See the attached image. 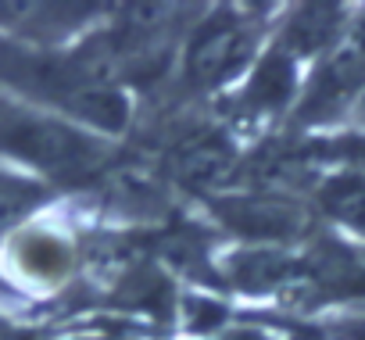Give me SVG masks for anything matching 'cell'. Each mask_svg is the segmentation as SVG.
Instances as JSON below:
<instances>
[{"instance_id":"1","label":"cell","mask_w":365,"mask_h":340,"mask_svg":"<svg viewBox=\"0 0 365 340\" xmlns=\"http://www.w3.org/2000/svg\"><path fill=\"white\" fill-rule=\"evenodd\" d=\"M0 158L33 168L40 183H86L111 158L108 136H97L40 108H0Z\"/></svg>"},{"instance_id":"2","label":"cell","mask_w":365,"mask_h":340,"mask_svg":"<svg viewBox=\"0 0 365 340\" xmlns=\"http://www.w3.org/2000/svg\"><path fill=\"white\" fill-rule=\"evenodd\" d=\"M258 26L255 19H240L237 11H219L205 19L187 51H182V79L194 90H222L237 76H244L258 54Z\"/></svg>"},{"instance_id":"3","label":"cell","mask_w":365,"mask_h":340,"mask_svg":"<svg viewBox=\"0 0 365 340\" xmlns=\"http://www.w3.org/2000/svg\"><path fill=\"white\" fill-rule=\"evenodd\" d=\"M361 90H365V22L351 26V33L326 58H319L297 101V118L304 125L333 122L344 111H354Z\"/></svg>"},{"instance_id":"4","label":"cell","mask_w":365,"mask_h":340,"mask_svg":"<svg viewBox=\"0 0 365 340\" xmlns=\"http://www.w3.org/2000/svg\"><path fill=\"white\" fill-rule=\"evenodd\" d=\"M215 215L251 244H287L304 233V212L283 194H230L212 201Z\"/></svg>"},{"instance_id":"5","label":"cell","mask_w":365,"mask_h":340,"mask_svg":"<svg viewBox=\"0 0 365 340\" xmlns=\"http://www.w3.org/2000/svg\"><path fill=\"white\" fill-rule=\"evenodd\" d=\"M237 150L222 133H194L179 140L168 154V172L190 190H212L233 172Z\"/></svg>"},{"instance_id":"6","label":"cell","mask_w":365,"mask_h":340,"mask_svg":"<svg viewBox=\"0 0 365 340\" xmlns=\"http://www.w3.org/2000/svg\"><path fill=\"white\" fill-rule=\"evenodd\" d=\"M347 33H351V22H347L344 8H336V4H304L283 26L279 51H287L294 61H301V58H326Z\"/></svg>"},{"instance_id":"7","label":"cell","mask_w":365,"mask_h":340,"mask_svg":"<svg viewBox=\"0 0 365 340\" xmlns=\"http://www.w3.org/2000/svg\"><path fill=\"white\" fill-rule=\"evenodd\" d=\"M294 90H297V61L287 51L272 47L251 68V79L244 86V101L255 115H272L294 101Z\"/></svg>"},{"instance_id":"8","label":"cell","mask_w":365,"mask_h":340,"mask_svg":"<svg viewBox=\"0 0 365 340\" xmlns=\"http://www.w3.org/2000/svg\"><path fill=\"white\" fill-rule=\"evenodd\" d=\"M51 201V187L29 172L0 168V244L26 230L29 219Z\"/></svg>"},{"instance_id":"9","label":"cell","mask_w":365,"mask_h":340,"mask_svg":"<svg viewBox=\"0 0 365 340\" xmlns=\"http://www.w3.org/2000/svg\"><path fill=\"white\" fill-rule=\"evenodd\" d=\"M15 262L33 283H61L72 269V247L47 230L15 233Z\"/></svg>"},{"instance_id":"10","label":"cell","mask_w":365,"mask_h":340,"mask_svg":"<svg viewBox=\"0 0 365 340\" xmlns=\"http://www.w3.org/2000/svg\"><path fill=\"white\" fill-rule=\"evenodd\" d=\"M322 208L365 233V176H336L322 187Z\"/></svg>"},{"instance_id":"11","label":"cell","mask_w":365,"mask_h":340,"mask_svg":"<svg viewBox=\"0 0 365 340\" xmlns=\"http://www.w3.org/2000/svg\"><path fill=\"white\" fill-rule=\"evenodd\" d=\"M0 340H29V333L19 329V326L8 322V319H0Z\"/></svg>"},{"instance_id":"12","label":"cell","mask_w":365,"mask_h":340,"mask_svg":"<svg viewBox=\"0 0 365 340\" xmlns=\"http://www.w3.org/2000/svg\"><path fill=\"white\" fill-rule=\"evenodd\" d=\"M344 336H347V340H365V311L344 326Z\"/></svg>"},{"instance_id":"13","label":"cell","mask_w":365,"mask_h":340,"mask_svg":"<svg viewBox=\"0 0 365 340\" xmlns=\"http://www.w3.org/2000/svg\"><path fill=\"white\" fill-rule=\"evenodd\" d=\"M219 340H265L262 333H251V329H240V333H226V336H219Z\"/></svg>"},{"instance_id":"14","label":"cell","mask_w":365,"mask_h":340,"mask_svg":"<svg viewBox=\"0 0 365 340\" xmlns=\"http://www.w3.org/2000/svg\"><path fill=\"white\" fill-rule=\"evenodd\" d=\"M351 115H354V122H361V125H365V90H361V97H358V104H354V111H351Z\"/></svg>"},{"instance_id":"15","label":"cell","mask_w":365,"mask_h":340,"mask_svg":"<svg viewBox=\"0 0 365 340\" xmlns=\"http://www.w3.org/2000/svg\"><path fill=\"white\" fill-rule=\"evenodd\" d=\"M72 340H118V336H72Z\"/></svg>"},{"instance_id":"16","label":"cell","mask_w":365,"mask_h":340,"mask_svg":"<svg viewBox=\"0 0 365 340\" xmlns=\"http://www.w3.org/2000/svg\"><path fill=\"white\" fill-rule=\"evenodd\" d=\"M0 108H4V101H0Z\"/></svg>"}]
</instances>
